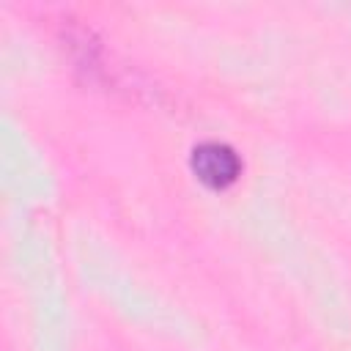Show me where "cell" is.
<instances>
[{
  "label": "cell",
  "instance_id": "obj_1",
  "mask_svg": "<svg viewBox=\"0 0 351 351\" xmlns=\"http://www.w3.org/2000/svg\"><path fill=\"white\" fill-rule=\"evenodd\" d=\"M192 173L197 176V181H203L211 189H225L230 184H236V178L241 176V159L239 154L219 140H206L200 145L192 148Z\"/></svg>",
  "mask_w": 351,
  "mask_h": 351
}]
</instances>
